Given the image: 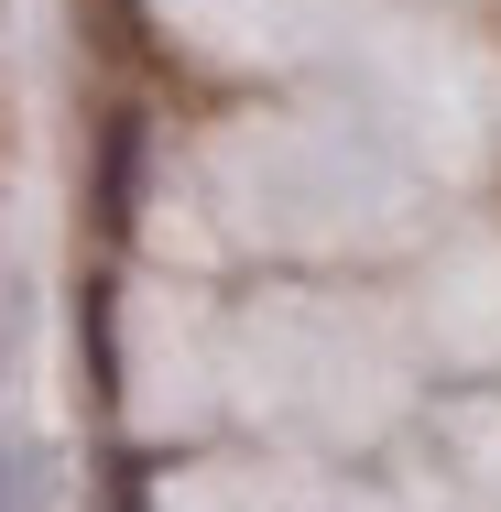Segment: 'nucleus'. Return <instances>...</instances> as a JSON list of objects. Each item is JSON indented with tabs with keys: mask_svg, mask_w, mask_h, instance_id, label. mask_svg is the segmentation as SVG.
I'll use <instances>...</instances> for the list:
<instances>
[{
	"mask_svg": "<svg viewBox=\"0 0 501 512\" xmlns=\"http://www.w3.org/2000/svg\"><path fill=\"white\" fill-rule=\"evenodd\" d=\"M131 175H142V131L109 120V142H99V240H131Z\"/></svg>",
	"mask_w": 501,
	"mask_h": 512,
	"instance_id": "nucleus-1",
	"label": "nucleus"
},
{
	"mask_svg": "<svg viewBox=\"0 0 501 512\" xmlns=\"http://www.w3.org/2000/svg\"><path fill=\"white\" fill-rule=\"evenodd\" d=\"M44 480H55V447L44 436H11L0 447V512H44Z\"/></svg>",
	"mask_w": 501,
	"mask_h": 512,
	"instance_id": "nucleus-2",
	"label": "nucleus"
}]
</instances>
